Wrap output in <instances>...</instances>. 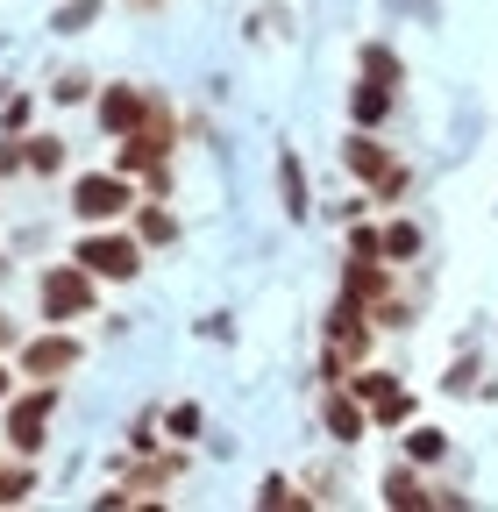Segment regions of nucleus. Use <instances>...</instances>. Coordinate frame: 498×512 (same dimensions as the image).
Returning a JSON list of instances; mask_svg holds the SVG:
<instances>
[{
  "label": "nucleus",
  "instance_id": "c756f323",
  "mask_svg": "<svg viewBox=\"0 0 498 512\" xmlns=\"http://www.w3.org/2000/svg\"><path fill=\"white\" fill-rule=\"evenodd\" d=\"M129 456H157V420H150V413L129 427Z\"/></svg>",
  "mask_w": 498,
  "mask_h": 512
},
{
  "label": "nucleus",
  "instance_id": "a211bd4d",
  "mask_svg": "<svg viewBox=\"0 0 498 512\" xmlns=\"http://www.w3.org/2000/svg\"><path fill=\"white\" fill-rule=\"evenodd\" d=\"M356 79L399 86V79H406V72H399V50H392V43H363V50H356Z\"/></svg>",
  "mask_w": 498,
  "mask_h": 512
},
{
  "label": "nucleus",
  "instance_id": "ddd939ff",
  "mask_svg": "<svg viewBox=\"0 0 498 512\" xmlns=\"http://www.w3.org/2000/svg\"><path fill=\"white\" fill-rule=\"evenodd\" d=\"M378 498H385V505H434V484L420 477V463H406V456H399V463L385 470Z\"/></svg>",
  "mask_w": 498,
  "mask_h": 512
},
{
  "label": "nucleus",
  "instance_id": "72a5a7b5",
  "mask_svg": "<svg viewBox=\"0 0 498 512\" xmlns=\"http://www.w3.org/2000/svg\"><path fill=\"white\" fill-rule=\"evenodd\" d=\"M129 8H164V0H129Z\"/></svg>",
  "mask_w": 498,
  "mask_h": 512
},
{
  "label": "nucleus",
  "instance_id": "423d86ee",
  "mask_svg": "<svg viewBox=\"0 0 498 512\" xmlns=\"http://www.w3.org/2000/svg\"><path fill=\"white\" fill-rule=\"evenodd\" d=\"M79 335L72 328H57V320H50V328L43 335H22V349H15V370H22V384H65L72 370H79Z\"/></svg>",
  "mask_w": 498,
  "mask_h": 512
},
{
  "label": "nucleus",
  "instance_id": "2f4dec72",
  "mask_svg": "<svg viewBox=\"0 0 498 512\" xmlns=\"http://www.w3.org/2000/svg\"><path fill=\"white\" fill-rule=\"evenodd\" d=\"M15 392V363H8V349H0V399Z\"/></svg>",
  "mask_w": 498,
  "mask_h": 512
},
{
  "label": "nucleus",
  "instance_id": "5701e85b",
  "mask_svg": "<svg viewBox=\"0 0 498 512\" xmlns=\"http://www.w3.org/2000/svg\"><path fill=\"white\" fill-rule=\"evenodd\" d=\"M22 498H36V470H29V456H22V463H0V505H22Z\"/></svg>",
  "mask_w": 498,
  "mask_h": 512
},
{
  "label": "nucleus",
  "instance_id": "7c9ffc66",
  "mask_svg": "<svg viewBox=\"0 0 498 512\" xmlns=\"http://www.w3.org/2000/svg\"><path fill=\"white\" fill-rule=\"evenodd\" d=\"M0 349H8V356L22 349V328H15V313H0Z\"/></svg>",
  "mask_w": 498,
  "mask_h": 512
},
{
  "label": "nucleus",
  "instance_id": "4468645a",
  "mask_svg": "<svg viewBox=\"0 0 498 512\" xmlns=\"http://www.w3.org/2000/svg\"><path fill=\"white\" fill-rule=\"evenodd\" d=\"M399 456L434 470V463H449V434L442 427H427V420H406V441H399Z\"/></svg>",
  "mask_w": 498,
  "mask_h": 512
},
{
  "label": "nucleus",
  "instance_id": "f3484780",
  "mask_svg": "<svg viewBox=\"0 0 498 512\" xmlns=\"http://www.w3.org/2000/svg\"><path fill=\"white\" fill-rule=\"evenodd\" d=\"M22 157H29V178H57V171H65V136L29 128V136H22Z\"/></svg>",
  "mask_w": 498,
  "mask_h": 512
},
{
  "label": "nucleus",
  "instance_id": "f03ea898",
  "mask_svg": "<svg viewBox=\"0 0 498 512\" xmlns=\"http://www.w3.org/2000/svg\"><path fill=\"white\" fill-rule=\"evenodd\" d=\"M72 264H86L100 285H129L136 271H143V242H136V228H86L79 242H72Z\"/></svg>",
  "mask_w": 498,
  "mask_h": 512
},
{
  "label": "nucleus",
  "instance_id": "bb28decb",
  "mask_svg": "<svg viewBox=\"0 0 498 512\" xmlns=\"http://www.w3.org/2000/svg\"><path fill=\"white\" fill-rule=\"evenodd\" d=\"M349 256H385V228L378 221H356L349 228Z\"/></svg>",
  "mask_w": 498,
  "mask_h": 512
},
{
  "label": "nucleus",
  "instance_id": "cd10ccee",
  "mask_svg": "<svg viewBox=\"0 0 498 512\" xmlns=\"http://www.w3.org/2000/svg\"><path fill=\"white\" fill-rule=\"evenodd\" d=\"M406 192H413V171H406V164H392V178H385V185H370V200H385V207H392V200H406Z\"/></svg>",
  "mask_w": 498,
  "mask_h": 512
},
{
  "label": "nucleus",
  "instance_id": "0eeeda50",
  "mask_svg": "<svg viewBox=\"0 0 498 512\" xmlns=\"http://www.w3.org/2000/svg\"><path fill=\"white\" fill-rule=\"evenodd\" d=\"M150 107H157V93H143L136 79H114V86H100L93 93V114H100V128L121 143V136H136V128L150 121Z\"/></svg>",
  "mask_w": 498,
  "mask_h": 512
},
{
  "label": "nucleus",
  "instance_id": "9d476101",
  "mask_svg": "<svg viewBox=\"0 0 498 512\" xmlns=\"http://www.w3.org/2000/svg\"><path fill=\"white\" fill-rule=\"evenodd\" d=\"M392 285H399V278H392L385 256H349V264H342V299H349V306H363V313L378 306Z\"/></svg>",
  "mask_w": 498,
  "mask_h": 512
},
{
  "label": "nucleus",
  "instance_id": "b1692460",
  "mask_svg": "<svg viewBox=\"0 0 498 512\" xmlns=\"http://www.w3.org/2000/svg\"><path fill=\"white\" fill-rule=\"evenodd\" d=\"M93 22H100V0H65V8L50 15L57 36H79V29H93Z\"/></svg>",
  "mask_w": 498,
  "mask_h": 512
},
{
  "label": "nucleus",
  "instance_id": "6e6552de",
  "mask_svg": "<svg viewBox=\"0 0 498 512\" xmlns=\"http://www.w3.org/2000/svg\"><path fill=\"white\" fill-rule=\"evenodd\" d=\"M321 434L335 448H356L370 434V413H363V399L349 392V384H328V392H321Z\"/></svg>",
  "mask_w": 498,
  "mask_h": 512
},
{
  "label": "nucleus",
  "instance_id": "f8f14e48",
  "mask_svg": "<svg viewBox=\"0 0 498 512\" xmlns=\"http://www.w3.org/2000/svg\"><path fill=\"white\" fill-rule=\"evenodd\" d=\"M392 100H399V86L356 79V86H349V128H370V136H378V128L392 121Z\"/></svg>",
  "mask_w": 498,
  "mask_h": 512
},
{
  "label": "nucleus",
  "instance_id": "7ed1b4c3",
  "mask_svg": "<svg viewBox=\"0 0 498 512\" xmlns=\"http://www.w3.org/2000/svg\"><path fill=\"white\" fill-rule=\"evenodd\" d=\"M342 384L363 399L370 427H406V420H420V399L406 392V377H392V370H378V363H356Z\"/></svg>",
  "mask_w": 498,
  "mask_h": 512
},
{
  "label": "nucleus",
  "instance_id": "20e7f679",
  "mask_svg": "<svg viewBox=\"0 0 498 512\" xmlns=\"http://www.w3.org/2000/svg\"><path fill=\"white\" fill-rule=\"evenodd\" d=\"M57 384H29V392L15 399L8 392V413H0V434H8L15 456H43V441H50V420H57Z\"/></svg>",
  "mask_w": 498,
  "mask_h": 512
},
{
  "label": "nucleus",
  "instance_id": "aec40b11",
  "mask_svg": "<svg viewBox=\"0 0 498 512\" xmlns=\"http://www.w3.org/2000/svg\"><path fill=\"white\" fill-rule=\"evenodd\" d=\"M93 93H100V86L79 72V64H65V72H57V86H50V100H57V107H93Z\"/></svg>",
  "mask_w": 498,
  "mask_h": 512
},
{
  "label": "nucleus",
  "instance_id": "9b49d317",
  "mask_svg": "<svg viewBox=\"0 0 498 512\" xmlns=\"http://www.w3.org/2000/svg\"><path fill=\"white\" fill-rule=\"evenodd\" d=\"M129 228H136V242H143V249H171V242L185 235V228H178V214H171V200H157V192L129 207Z\"/></svg>",
  "mask_w": 498,
  "mask_h": 512
},
{
  "label": "nucleus",
  "instance_id": "c85d7f7f",
  "mask_svg": "<svg viewBox=\"0 0 498 512\" xmlns=\"http://www.w3.org/2000/svg\"><path fill=\"white\" fill-rule=\"evenodd\" d=\"M0 178H29V157H22V136H0Z\"/></svg>",
  "mask_w": 498,
  "mask_h": 512
},
{
  "label": "nucleus",
  "instance_id": "a878e982",
  "mask_svg": "<svg viewBox=\"0 0 498 512\" xmlns=\"http://www.w3.org/2000/svg\"><path fill=\"white\" fill-rule=\"evenodd\" d=\"M264 505H314V491H299L292 477H264V491H257Z\"/></svg>",
  "mask_w": 498,
  "mask_h": 512
},
{
  "label": "nucleus",
  "instance_id": "1a4fd4ad",
  "mask_svg": "<svg viewBox=\"0 0 498 512\" xmlns=\"http://www.w3.org/2000/svg\"><path fill=\"white\" fill-rule=\"evenodd\" d=\"M392 164H399V157H392L378 136H370V128H349V136H342V171H349L363 192H370V185H385V178H392Z\"/></svg>",
  "mask_w": 498,
  "mask_h": 512
},
{
  "label": "nucleus",
  "instance_id": "2eb2a0df",
  "mask_svg": "<svg viewBox=\"0 0 498 512\" xmlns=\"http://www.w3.org/2000/svg\"><path fill=\"white\" fill-rule=\"evenodd\" d=\"M385 228V264L399 271V264H420V249H427V228L420 221H406V214H392V221H378Z\"/></svg>",
  "mask_w": 498,
  "mask_h": 512
},
{
  "label": "nucleus",
  "instance_id": "473e14b6",
  "mask_svg": "<svg viewBox=\"0 0 498 512\" xmlns=\"http://www.w3.org/2000/svg\"><path fill=\"white\" fill-rule=\"evenodd\" d=\"M0 285H8V249H0Z\"/></svg>",
  "mask_w": 498,
  "mask_h": 512
},
{
  "label": "nucleus",
  "instance_id": "4be33fe9",
  "mask_svg": "<svg viewBox=\"0 0 498 512\" xmlns=\"http://www.w3.org/2000/svg\"><path fill=\"white\" fill-rule=\"evenodd\" d=\"M164 434H171V441H200V434H207V413H200L193 399H178V406L164 413Z\"/></svg>",
  "mask_w": 498,
  "mask_h": 512
},
{
  "label": "nucleus",
  "instance_id": "dca6fc26",
  "mask_svg": "<svg viewBox=\"0 0 498 512\" xmlns=\"http://www.w3.org/2000/svg\"><path fill=\"white\" fill-rule=\"evenodd\" d=\"M278 192H285V214H292V221L314 214V192H306V164H299V150H278Z\"/></svg>",
  "mask_w": 498,
  "mask_h": 512
},
{
  "label": "nucleus",
  "instance_id": "39448f33",
  "mask_svg": "<svg viewBox=\"0 0 498 512\" xmlns=\"http://www.w3.org/2000/svg\"><path fill=\"white\" fill-rule=\"evenodd\" d=\"M136 207V178L129 171H79L72 178V214L86 228H107V221H129Z\"/></svg>",
  "mask_w": 498,
  "mask_h": 512
},
{
  "label": "nucleus",
  "instance_id": "6ab92c4d",
  "mask_svg": "<svg viewBox=\"0 0 498 512\" xmlns=\"http://www.w3.org/2000/svg\"><path fill=\"white\" fill-rule=\"evenodd\" d=\"M470 384H484V349H463V356L442 370V392H449V399H463Z\"/></svg>",
  "mask_w": 498,
  "mask_h": 512
},
{
  "label": "nucleus",
  "instance_id": "412c9836",
  "mask_svg": "<svg viewBox=\"0 0 498 512\" xmlns=\"http://www.w3.org/2000/svg\"><path fill=\"white\" fill-rule=\"evenodd\" d=\"M370 320H378V328H413V320H420V306H413V299H406V292L392 285V292H385L378 306H370Z\"/></svg>",
  "mask_w": 498,
  "mask_h": 512
},
{
  "label": "nucleus",
  "instance_id": "f257e3e1",
  "mask_svg": "<svg viewBox=\"0 0 498 512\" xmlns=\"http://www.w3.org/2000/svg\"><path fill=\"white\" fill-rule=\"evenodd\" d=\"M93 306H100V278H93L86 264H72V256H65V264H50V271L36 278V313L57 320V328H79Z\"/></svg>",
  "mask_w": 498,
  "mask_h": 512
},
{
  "label": "nucleus",
  "instance_id": "393cba45",
  "mask_svg": "<svg viewBox=\"0 0 498 512\" xmlns=\"http://www.w3.org/2000/svg\"><path fill=\"white\" fill-rule=\"evenodd\" d=\"M29 121H36V93H15L0 107V136H29Z\"/></svg>",
  "mask_w": 498,
  "mask_h": 512
}]
</instances>
